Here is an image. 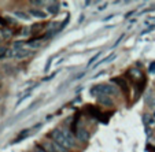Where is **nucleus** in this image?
<instances>
[{
    "mask_svg": "<svg viewBox=\"0 0 155 152\" xmlns=\"http://www.w3.org/2000/svg\"><path fill=\"white\" fill-rule=\"evenodd\" d=\"M118 92H120L118 88L113 84H97L89 89V93L94 97L103 96V95L104 96H115V95H118Z\"/></svg>",
    "mask_w": 155,
    "mask_h": 152,
    "instance_id": "nucleus-1",
    "label": "nucleus"
},
{
    "mask_svg": "<svg viewBox=\"0 0 155 152\" xmlns=\"http://www.w3.org/2000/svg\"><path fill=\"white\" fill-rule=\"evenodd\" d=\"M50 136H51V138H52L54 143L58 144V145L62 147L63 149L73 148V145H71V143L68 140V137H66L64 132H63V130H61V129H54Z\"/></svg>",
    "mask_w": 155,
    "mask_h": 152,
    "instance_id": "nucleus-2",
    "label": "nucleus"
},
{
    "mask_svg": "<svg viewBox=\"0 0 155 152\" xmlns=\"http://www.w3.org/2000/svg\"><path fill=\"white\" fill-rule=\"evenodd\" d=\"M111 82H113V84H117L118 86H120L121 91L124 92V95H125V96H129L130 88H129L128 82H126L124 78H121V77H115V78H111Z\"/></svg>",
    "mask_w": 155,
    "mask_h": 152,
    "instance_id": "nucleus-3",
    "label": "nucleus"
},
{
    "mask_svg": "<svg viewBox=\"0 0 155 152\" xmlns=\"http://www.w3.org/2000/svg\"><path fill=\"white\" fill-rule=\"evenodd\" d=\"M76 137L78 138L81 143H87V141L89 140V132H88L84 126H80L76 130Z\"/></svg>",
    "mask_w": 155,
    "mask_h": 152,
    "instance_id": "nucleus-4",
    "label": "nucleus"
},
{
    "mask_svg": "<svg viewBox=\"0 0 155 152\" xmlns=\"http://www.w3.org/2000/svg\"><path fill=\"white\" fill-rule=\"evenodd\" d=\"M96 102L99 103L100 105H104V107H113V105H114V100L110 96H104V95H103V96H97Z\"/></svg>",
    "mask_w": 155,
    "mask_h": 152,
    "instance_id": "nucleus-5",
    "label": "nucleus"
},
{
    "mask_svg": "<svg viewBox=\"0 0 155 152\" xmlns=\"http://www.w3.org/2000/svg\"><path fill=\"white\" fill-rule=\"evenodd\" d=\"M33 51L32 50H25V48H19L18 51H15L14 53V58L17 59H25V58H29V56L33 55Z\"/></svg>",
    "mask_w": 155,
    "mask_h": 152,
    "instance_id": "nucleus-6",
    "label": "nucleus"
},
{
    "mask_svg": "<svg viewBox=\"0 0 155 152\" xmlns=\"http://www.w3.org/2000/svg\"><path fill=\"white\" fill-rule=\"evenodd\" d=\"M44 147L48 148L47 152H66V149H63L62 147H59L58 144H55V143H47Z\"/></svg>",
    "mask_w": 155,
    "mask_h": 152,
    "instance_id": "nucleus-7",
    "label": "nucleus"
},
{
    "mask_svg": "<svg viewBox=\"0 0 155 152\" xmlns=\"http://www.w3.org/2000/svg\"><path fill=\"white\" fill-rule=\"evenodd\" d=\"M59 8H61V3L59 2H52V3H50L47 6V11L50 12V14H58L59 12Z\"/></svg>",
    "mask_w": 155,
    "mask_h": 152,
    "instance_id": "nucleus-8",
    "label": "nucleus"
},
{
    "mask_svg": "<svg viewBox=\"0 0 155 152\" xmlns=\"http://www.w3.org/2000/svg\"><path fill=\"white\" fill-rule=\"evenodd\" d=\"M115 58H117V53H115V52H113L111 55L106 56L104 59H102V60H99V62H97L96 64H94V66H92V67H94V69H96L97 66H102V64H104V63H108V62H113V60H114Z\"/></svg>",
    "mask_w": 155,
    "mask_h": 152,
    "instance_id": "nucleus-9",
    "label": "nucleus"
},
{
    "mask_svg": "<svg viewBox=\"0 0 155 152\" xmlns=\"http://www.w3.org/2000/svg\"><path fill=\"white\" fill-rule=\"evenodd\" d=\"M29 14L35 18H38V19H45V18H47V14H45V12L41 11V10H37V8H32L29 11Z\"/></svg>",
    "mask_w": 155,
    "mask_h": 152,
    "instance_id": "nucleus-10",
    "label": "nucleus"
},
{
    "mask_svg": "<svg viewBox=\"0 0 155 152\" xmlns=\"http://www.w3.org/2000/svg\"><path fill=\"white\" fill-rule=\"evenodd\" d=\"M143 122H144V125H146V129H150V126H155V119L150 117L148 114L143 115Z\"/></svg>",
    "mask_w": 155,
    "mask_h": 152,
    "instance_id": "nucleus-11",
    "label": "nucleus"
},
{
    "mask_svg": "<svg viewBox=\"0 0 155 152\" xmlns=\"http://www.w3.org/2000/svg\"><path fill=\"white\" fill-rule=\"evenodd\" d=\"M29 133H30V129H25L24 132L21 133L19 136H18L17 138H15V141H14V144L15 143H19V141H22V140H25V138L28 137V136H29Z\"/></svg>",
    "mask_w": 155,
    "mask_h": 152,
    "instance_id": "nucleus-12",
    "label": "nucleus"
},
{
    "mask_svg": "<svg viewBox=\"0 0 155 152\" xmlns=\"http://www.w3.org/2000/svg\"><path fill=\"white\" fill-rule=\"evenodd\" d=\"M69 22H70V14H68V15H66V19H64L63 22H62V24H61V26L58 27V33H59V32H62V30H63L64 27L68 26V25H69Z\"/></svg>",
    "mask_w": 155,
    "mask_h": 152,
    "instance_id": "nucleus-13",
    "label": "nucleus"
},
{
    "mask_svg": "<svg viewBox=\"0 0 155 152\" xmlns=\"http://www.w3.org/2000/svg\"><path fill=\"white\" fill-rule=\"evenodd\" d=\"M14 15H15V17H18V18H21V19H24V21L29 19V15L25 14V12H22V11H15Z\"/></svg>",
    "mask_w": 155,
    "mask_h": 152,
    "instance_id": "nucleus-14",
    "label": "nucleus"
},
{
    "mask_svg": "<svg viewBox=\"0 0 155 152\" xmlns=\"http://www.w3.org/2000/svg\"><path fill=\"white\" fill-rule=\"evenodd\" d=\"M102 55H103V52H97L96 55H94L91 59H89V62H88V66H92V63H95V60H96V59H99Z\"/></svg>",
    "mask_w": 155,
    "mask_h": 152,
    "instance_id": "nucleus-15",
    "label": "nucleus"
},
{
    "mask_svg": "<svg viewBox=\"0 0 155 152\" xmlns=\"http://www.w3.org/2000/svg\"><path fill=\"white\" fill-rule=\"evenodd\" d=\"M88 111L91 112V114H92V115H95V117H97V118H99V117H100V111H99V110H96V108L91 107V105H89V108H88Z\"/></svg>",
    "mask_w": 155,
    "mask_h": 152,
    "instance_id": "nucleus-16",
    "label": "nucleus"
},
{
    "mask_svg": "<svg viewBox=\"0 0 155 152\" xmlns=\"http://www.w3.org/2000/svg\"><path fill=\"white\" fill-rule=\"evenodd\" d=\"M52 56H51L50 59H48L47 60V64H45V67H44V73H48V71H50V69H51V63H52Z\"/></svg>",
    "mask_w": 155,
    "mask_h": 152,
    "instance_id": "nucleus-17",
    "label": "nucleus"
},
{
    "mask_svg": "<svg viewBox=\"0 0 155 152\" xmlns=\"http://www.w3.org/2000/svg\"><path fill=\"white\" fill-rule=\"evenodd\" d=\"M148 71H150L151 74H155V62H151V63H150Z\"/></svg>",
    "mask_w": 155,
    "mask_h": 152,
    "instance_id": "nucleus-18",
    "label": "nucleus"
},
{
    "mask_svg": "<svg viewBox=\"0 0 155 152\" xmlns=\"http://www.w3.org/2000/svg\"><path fill=\"white\" fill-rule=\"evenodd\" d=\"M146 151L147 152H155V147L151 145V144H147V145H146Z\"/></svg>",
    "mask_w": 155,
    "mask_h": 152,
    "instance_id": "nucleus-19",
    "label": "nucleus"
},
{
    "mask_svg": "<svg viewBox=\"0 0 155 152\" xmlns=\"http://www.w3.org/2000/svg\"><path fill=\"white\" fill-rule=\"evenodd\" d=\"M35 152H47V151H45V148H41L40 145H36Z\"/></svg>",
    "mask_w": 155,
    "mask_h": 152,
    "instance_id": "nucleus-20",
    "label": "nucleus"
},
{
    "mask_svg": "<svg viewBox=\"0 0 155 152\" xmlns=\"http://www.w3.org/2000/svg\"><path fill=\"white\" fill-rule=\"evenodd\" d=\"M107 4H108V3H103V4H100V7H99L97 10H99V11H103V10H104L106 7H107Z\"/></svg>",
    "mask_w": 155,
    "mask_h": 152,
    "instance_id": "nucleus-21",
    "label": "nucleus"
},
{
    "mask_svg": "<svg viewBox=\"0 0 155 152\" xmlns=\"http://www.w3.org/2000/svg\"><path fill=\"white\" fill-rule=\"evenodd\" d=\"M33 6H44V2H32Z\"/></svg>",
    "mask_w": 155,
    "mask_h": 152,
    "instance_id": "nucleus-22",
    "label": "nucleus"
},
{
    "mask_svg": "<svg viewBox=\"0 0 155 152\" xmlns=\"http://www.w3.org/2000/svg\"><path fill=\"white\" fill-rule=\"evenodd\" d=\"M29 29H28V27H25V29H24V32H22V34H24V36H28V34H29Z\"/></svg>",
    "mask_w": 155,
    "mask_h": 152,
    "instance_id": "nucleus-23",
    "label": "nucleus"
},
{
    "mask_svg": "<svg viewBox=\"0 0 155 152\" xmlns=\"http://www.w3.org/2000/svg\"><path fill=\"white\" fill-rule=\"evenodd\" d=\"M84 76H85V73H80L78 76H77V77H76V78H74V79H80V78H82V77H84Z\"/></svg>",
    "mask_w": 155,
    "mask_h": 152,
    "instance_id": "nucleus-24",
    "label": "nucleus"
},
{
    "mask_svg": "<svg viewBox=\"0 0 155 152\" xmlns=\"http://www.w3.org/2000/svg\"><path fill=\"white\" fill-rule=\"evenodd\" d=\"M0 24H2V25L4 26V25H7V21H4L3 18H0Z\"/></svg>",
    "mask_w": 155,
    "mask_h": 152,
    "instance_id": "nucleus-25",
    "label": "nucleus"
},
{
    "mask_svg": "<svg viewBox=\"0 0 155 152\" xmlns=\"http://www.w3.org/2000/svg\"><path fill=\"white\" fill-rule=\"evenodd\" d=\"M154 118H155V112H154Z\"/></svg>",
    "mask_w": 155,
    "mask_h": 152,
    "instance_id": "nucleus-26",
    "label": "nucleus"
}]
</instances>
